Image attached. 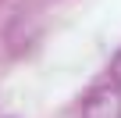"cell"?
Listing matches in <instances>:
<instances>
[{"instance_id":"cell-2","label":"cell","mask_w":121,"mask_h":118,"mask_svg":"<svg viewBox=\"0 0 121 118\" xmlns=\"http://www.w3.org/2000/svg\"><path fill=\"white\" fill-rule=\"evenodd\" d=\"M110 72H114V82L121 86V50L114 54V65H110Z\"/></svg>"},{"instance_id":"cell-1","label":"cell","mask_w":121,"mask_h":118,"mask_svg":"<svg viewBox=\"0 0 121 118\" xmlns=\"http://www.w3.org/2000/svg\"><path fill=\"white\" fill-rule=\"evenodd\" d=\"M82 118H121V86L100 82L82 100Z\"/></svg>"}]
</instances>
